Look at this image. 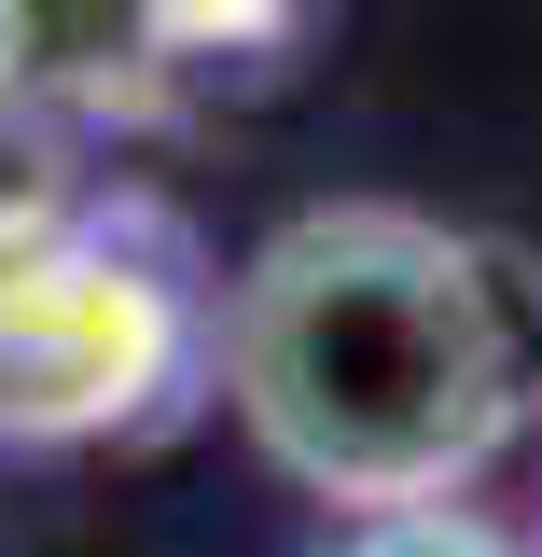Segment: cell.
<instances>
[{"mask_svg":"<svg viewBox=\"0 0 542 557\" xmlns=\"http://www.w3.org/2000/svg\"><path fill=\"white\" fill-rule=\"evenodd\" d=\"M0 57L28 70L70 126H153V112L196 98V70H181L153 0H0Z\"/></svg>","mask_w":542,"mask_h":557,"instance_id":"cell-3","label":"cell"},{"mask_svg":"<svg viewBox=\"0 0 542 557\" xmlns=\"http://www.w3.org/2000/svg\"><path fill=\"white\" fill-rule=\"evenodd\" d=\"M223 391V278L139 196H70L0 237V446H139Z\"/></svg>","mask_w":542,"mask_h":557,"instance_id":"cell-2","label":"cell"},{"mask_svg":"<svg viewBox=\"0 0 542 557\" xmlns=\"http://www.w3.org/2000/svg\"><path fill=\"white\" fill-rule=\"evenodd\" d=\"M320 557H542V544L487 530L474 502H376V516H335Z\"/></svg>","mask_w":542,"mask_h":557,"instance_id":"cell-5","label":"cell"},{"mask_svg":"<svg viewBox=\"0 0 542 557\" xmlns=\"http://www.w3.org/2000/svg\"><path fill=\"white\" fill-rule=\"evenodd\" d=\"M223 405L335 516L474 502L542 432V251L404 196H320L223 278Z\"/></svg>","mask_w":542,"mask_h":557,"instance_id":"cell-1","label":"cell"},{"mask_svg":"<svg viewBox=\"0 0 542 557\" xmlns=\"http://www.w3.org/2000/svg\"><path fill=\"white\" fill-rule=\"evenodd\" d=\"M84 196V126H70L56 98L28 84V70L0 57V237H28V223H56Z\"/></svg>","mask_w":542,"mask_h":557,"instance_id":"cell-4","label":"cell"},{"mask_svg":"<svg viewBox=\"0 0 542 557\" xmlns=\"http://www.w3.org/2000/svg\"><path fill=\"white\" fill-rule=\"evenodd\" d=\"M167 14V42H181V70H265L292 28H306V0H153Z\"/></svg>","mask_w":542,"mask_h":557,"instance_id":"cell-6","label":"cell"},{"mask_svg":"<svg viewBox=\"0 0 542 557\" xmlns=\"http://www.w3.org/2000/svg\"><path fill=\"white\" fill-rule=\"evenodd\" d=\"M529 544H542V530H529Z\"/></svg>","mask_w":542,"mask_h":557,"instance_id":"cell-7","label":"cell"}]
</instances>
